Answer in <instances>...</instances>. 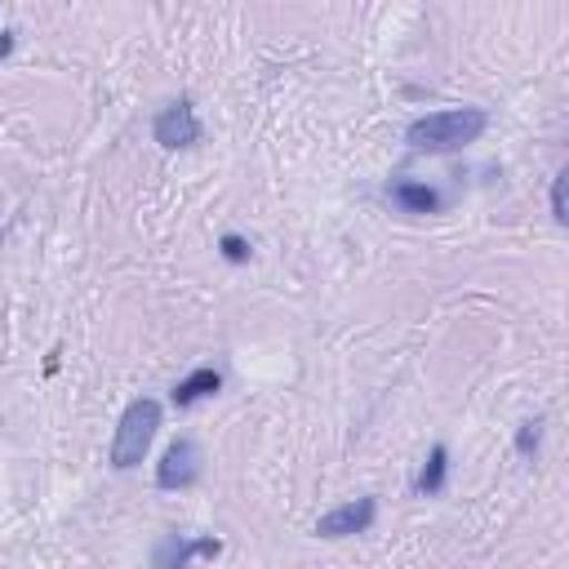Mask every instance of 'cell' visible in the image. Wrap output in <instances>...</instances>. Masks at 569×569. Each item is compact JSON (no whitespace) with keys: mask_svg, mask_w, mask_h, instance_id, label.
I'll return each instance as SVG.
<instances>
[{"mask_svg":"<svg viewBox=\"0 0 569 569\" xmlns=\"http://www.w3.org/2000/svg\"><path fill=\"white\" fill-rule=\"evenodd\" d=\"M160 431V405L151 396H138L124 405V413L116 418V436H111V467L116 471H129L147 458L151 440Z\"/></svg>","mask_w":569,"mask_h":569,"instance_id":"obj_2","label":"cell"},{"mask_svg":"<svg viewBox=\"0 0 569 569\" xmlns=\"http://www.w3.org/2000/svg\"><path fill=\"white\" fill-rule=\"evenodd\" d=\"M151 133H156L160 147H191V142L200 138V120H196L191 102H169V107L156 116Z\"/></svg>","mask_w":569,"mask_h":569,"instance_id":"obj_4","label":"cell"},{"mask_svg":"<svg viewBox=\"0 0 569 569\" xmlns=\"http://www.w3.org/2000/svg\"><path fill=\"white\" fill-rule=\"evenodd\" d=\"M213 551H218V542H213V538H200V542L164 538V547H160L156 565H160V569H187V560H191V556H213Z\"/></svg>","mask_w":569,"mask_h":569,"instance_id":"obj_6","label":"cell"},{"mask_svg":"<svg viewBox=\"0 0 569 569\" xmlns=\"http://www.w3.org/2000/svg\"><path fill=\"white\" fill-rule=\"evenodd\" d=\"M489 116L480 107H449V111H427L405 129V142L413 151H458L485 133Z\"/></svg>","mask_w":569,"mask_h":569,"instance_id":"obj_1","label":"cell"},{"mask_svg":"<svg viewBox=\"0 0 569 569\" xmlns=\"http://www.w3.org/2000/svg\"><path fill=\"white\" fill-rule=\"evenodd\" d=\"M9 49H13V36H9V31H0V58H4Z\"/></svg>","mask_w":569,"mask_h":569,"instance_id":"obj_13","label":"cell"},{"mask_svg":"<svg viewBox=\"0 0 569 569\" xmlns=\"http://www.w3.org/2000/svg\"><path fill=\"white\" fill-rule=\"evenodd\" d=\"M445 467H449V462H445V445H436L431 458H427V467L418 471V493H436V489L445 485Z\"/></svg>","mask_w":569,"mask_h":569,"instance_id":"obj_9","label":"cell"},{"mask_svg":"<svg viewBox=\"0 0 569 569\" xmlns=\"http://www.w3.org/2000/svg\"><path fill=\"white\" fill-rule=\"evenodd\" d=\"M565 182H569V173H556V182H551V218L556 222H569V213H565Z\"/></svg>","mask_w":569,"mask_h":569,"instance_id":"obj_10","label":"cell"},{"mask_svg":"<svg viewBox=\"0 0 569 569\" xmlns=\"http://www.w3.org/2000/svg\"><path fill=\"white\" fill-rule=\"evenodd\" d=\"M196 476H200V449H196V440H173L164 449L160 467H156V485L160 489H187V485H196Z\"/></svg>","mask_w":569,"mask_h":569,"instance_id":"obj_3","label":"cell"},{"mask_svg":"<svg viewBox=\"0 0 569 569\" xmlns=\"http://www.w3.org/2000/svg\"><path fill=\"white\" fill-rule=\"evenodd\" d=\"M222 387V378H218V369H196V373H187L178 387H173V405H196V400H204V396H213Z\"/></svg>","mask_w":569,"mask_h":569,"instance_id":"obj_8","label":"cell"},{"mask_svg":"<svg viewBox=\"0 0 569 569\" xmlns=\"http://www.w3.org/2000/svg\"><path fill=\"white\" fill-rule=\"evenodd\" d=\"M222 253H227L231 262H244V258H249V244H244L240 236H222Z\"/></svg>","mask_w":569,"mask_h":569,"instance_id":"obj_11","label":"cell"},{"mask_svg":"<svg viewBox=\"0 0 569 569\" xmlns=\"http://www.w3.org/2000/svg\"><path fill=\"white\" fill-rule=\"evenodd\" d=\"M373 498H356V502H342V507H333V511H325L320 520H316V533L320 538H347V533H365L369 525H373Z\"/></svg>","mask_w":569,"mask_h":569,"instance_id":"obj_5","label":"cell"},{"mask_svg":"<svg viewBox=\"0 0 569 569\" xmlns=\"http://www.w3.org/2000/svg\"><path fill=\"white\" fill-rule=\"evenodd\" d=\"M533 440H538V431H533V422H525V431H520V449H533Z\"/></svg>","mask_w":569,"mask_h":569,"instance_id":"obj_12","label":"cell"},{"mask_svg":"<svg viewBox=\"0 0 569 569\" xmlns=\"http://www.w3.org/2000/svg\"><path fill=\"white\" fill-rule=\"evenodd\" d=\"M391 200H396L400 209H409V213H431V209H440V191L427 187V182H396V187H391Z\"/></svg>","mask_w":569,"mask_h":569,"instance_id":"obj_7","label":"cell"}]
</instances>
